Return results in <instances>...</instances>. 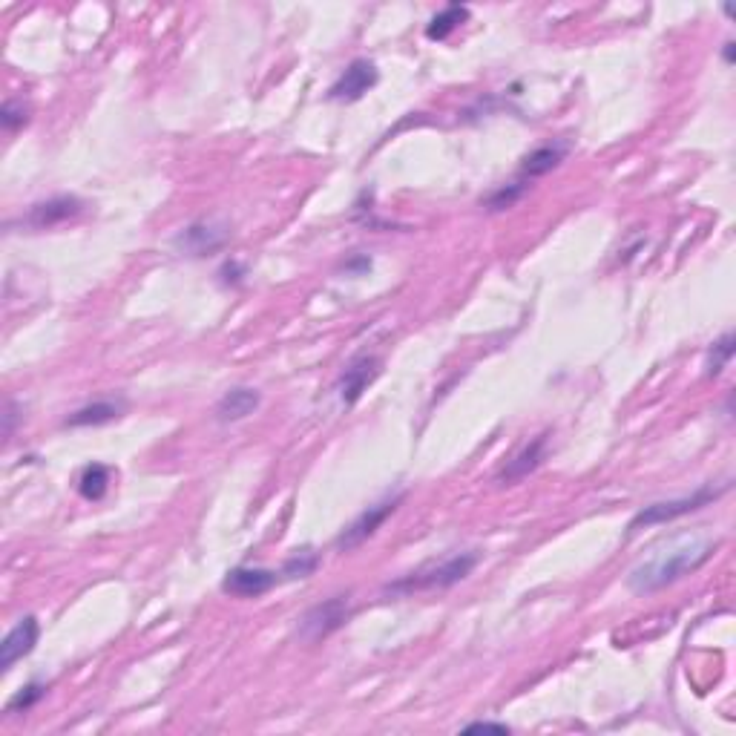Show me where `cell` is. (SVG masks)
<instances>
[{
    "label": "cell",
    "mask_w": 736,
    "mask_h": 736,
    "mask_svg": "<svg viewBox=\"0 0 736 736\" xmlns=\"http://www.w3.org/2000/svg\"><path fill=\"white\" fill-rule=\"evenodd\" d=\"M380 374V360L374 354H360L354 357L348 366L343 368V374L337 377V397L343 406H354L363 391L374 383V377Z\"/></svg>",
    "instance_id": "obj_9"
},
{
    "label": "cell",
    "mask_w": 736,
    "mask_h": 736,
    "mask_svg": "<svg viewBox=\"0 0 736 736\" xmlns=\"http://www.w3.org/2000/svg\"><path fill=\"white\" fill-rule=\"evenodd\" d=\"M110 481H113V472L104 463H90V466H84V472L78 478V492H81L84 501L95 504V501H101L107 495Z\"/></svg>",
    "instance_id": "obj_17"
},
{
    "label": "cell",
    "mask_w": 736,
    "mask_h": 736,
    "mask_svg": "<svg viewBox=\"0 0 736 736\" xmlns=\"http://www.w3.org/2000/svg\"><path fill=\"white\" fill-rule=\"evenodd\" d=\"M403 495H406V492H394V495H386L383 501H377V504H371L368 509H363V512H360V515L337 535L334 547L340 552H351L357 550L360 544H366L368 538H371V535L394 515V509L400 506Z\"/></svg>",
    "instance_id": "obj_5"
},
{
    "label": "cell",
    "mask_w": 736,
    "mask_h": 736,
    "mask_svg": "<svg viewBox=\"0 0 736 736\" xmlns=\"http://www.w3.org/2000/svg\"><path fill=\"white\" fill-rule=\"evenodd\" d=\"M722 58H725V64H734V41L722 46Z\"/></svg>",
    "instance_id": "obj_27"
},
{
    "label": "cell",
    "mask_w": 736,
    "mask_h": 736,
    "mask_svg": "<svg viewBox=\"0 0 736 736\" xmlns=\"http://www.w3.org/2000/svg\"><path fill=\"white\" fill-rule=\"evenodd\" d=\"M731 489V483H705L699 489H693L690 495L682 498H670V501H659V504L644 506L636 512V518L630 521V532H639L644 527H659V524H670L682 515L690 512H699L705 506H711L713 501H719L725 492Z\"/></svg>",
    "instance_id": "obj_3"
},
{
    "label": "cell",
    "mask_w": 736,
    "mask_h": 736,
    "mask_svg": "<svg viewBox=\"0 0 736 736\" xmlns=\"http://www.w3.org/2000/svg\"><path fill=\"white\" fill-rule=\"evenodd\" d=\"M259 403H262V394L251 386H233L222 394V400L216 403V409H213V417L219 420V423H239V420H245V417H251L256 409H259Z\"/></svg>",
    "instance_id": "obj_13"
},
{
    "label": "cell",
    "mask_w": 736,
    "mask_h": 736,
    "mask_svg": "<svg viewBox=\"0 0 736 736\" xmlns=\"http://www.w3.org/2000/svg\"><path fill=\"white\" fill-rule=\"evenodd\" d=\"M380 81V72L377 67L368 61V58H357V61H351L345 72L331 84V90H328V98L331 101H345V104H354V101H360L368 90H374V84Z\"/></svg>",
    "instance_id": "obj_8"
},
{
    "label": "cell",
    "mask_w": 736,
    "mask_h": 736,
    "mask_svg": "<svg viewBox=\"0 0 736 736\" xmlns=\"http://www.w3.org/2000/svg\"><path fill=\"white\" fill-rule=\"evenodd\" d=\"M239 274H242V265H239V262H228V265L219 271V276H222V282H225V285H236V282L242 279Z\"/></svg>",
    "instance_id": "obj_24"
},
{
    "label": "cell",
    "mask_w": 736,
    "mask_h": 736,
    "mask_svg": "<svg viewBox=\"0 0 736 736\" xmlns=\"http://www.w3.org/2000/svg\"><path fill=\"white\" fill-rule=\"evenodd\" d=\"M46 696V685L41 682H29L26 688H21L12 699H9V705H6V713H21V711H29L32 705H38L41 699Z\"/></svg>",
    "instance_id": "obj_21"
},
{
    "label": "cell",
    "mask_w": 736,
    "mask_h": 736,
    "mask_svg": "<svg viewBox=\"0 0 736 736\" xmlns=\"http://www.w3.org/2000/svg\"><path fill=\"white\" fill-rule=\"evenodd\" d=\"M734 351H736V340H734V334L728 331V334H722V337L711 345V351H708V363H705V368H708V377H719V374L728 368V363H731Z\"/></svg>",
    "instance_id": "obj_20"
},
{
    "label": "cell",
    "mask_w": 736,
    "mask_h": 736,
    "mask_svg": "<svg viewBox=\"0 0 736 736\" xmlns=\"http://www.w3.org/2000/svg\"><path fill=\"white\" fill-rule=\"evenodd\" d=\"M276 584H282L279 570L265 567H233L222 581V590L233 598H259L271 593Z\"/></svg>",
    "instance_id": "obj_7"
},
{
    "label": "cell",
    "mask_w": 736,
    "mask_h": 736,
    "mask_svg": "<svg viewBox=\"0 0 736 736\" xmlns=\"http://www.w3.org/2000/svg\"><path fill=\"white\" fill-rule=\"evenodd\" d=\"M15 420H18V412H15V400L6 403V414H3V435L12 437L15 432Z\"/></svg>",
    "instance_id": "obj_25"
},
{
    "label": "cell",
    "mask_w": 736,
    "mask_h": 736,
    "mask_svg": "<svg viewBox=\"0 0 736 736\" xmlns=\"http://www.w3.org/2000/svg\"><path fill=\"white\" fill-rule=\"evenodd\" d=\"M475 564H478V552H458V555L443 558L440 564H426V567L403 575L397 581H389L383 587V593L386 596H412V593H423V590H449L472 573Z\"/></svg>",
    "instance_id": "obj_2"
},
{
    "label": "cell",
    "mask_w": 736,
    "mask_h": 736,
    "mask_svg": "<svg viewBox=\"0 0 736 736\" xmlns=\"http://www.w3.org/2000/svg\"><path fill=\"white\" fill-rule=\"evenodd\" d=\"M716 544L708 538H685V544L665 552H653L647 561H642L633 573L627 575V587L636 596H650L659 593L670 584L682 581L685 575L696 573L702 564L711 561Z\"/></svg>",
    "instance_id": "obj_1"
},
{
    "label": "cell",
    "mask_w": 736,
    "mask_h": 736,
    "mask_svg": "<svg viewBox=\"0 0 736 736\" xmlns=\"http://www.w3.org/2000/svg\"><path fill=\"white\" fill-rule=\"evenodd\" d=\"M547 458V435H538L532 443H527L512 460H506V466L495 475V483L509 486L515 481H524L529 472H535Z\"/></svg>",
    "instance_id": "obj_12"
},
{
    "label": "cell",
    "mask_w": 736,
    "mask_h": 736,
    "mask_svg": "<svg viewBox=\"0 0 736 736\" xmlns=\"http://www.w3.org/2000/svg\"><path fill=\"white\" fill-rule=\"evenodd\" d=\"M317 567H320V552L302 547V550H294L291 558H285V564L279 567V575H282V581H297V578H308V575L317 573Z\"/></svg>",
    "instance_id": "obj_18"
},
{
    "label": "cell",
    "mask_w": 736,
    "mask_h": 736,
    "mask_svg": "<svg viewBox=\"0 0 736 736\" xmlns=\"http://www.w3.org/2000/svg\"><path fill=\"white\" fill-rule=\"evenodd\" d=\"M469 21V6H460V3H449L437 12L435 18L426 26V38L429 41H446L460 23Z\"/></svg>",
    "instance_id": "obj_16"
},
{
    "label": "cell",
    "mask_w": 736,
    "mask_h": 736,
    "mask_svg": "<svg viewBox=\"0 0 736 736\" xmlns=\"http://www.w3.org/2000/svg\"><path fill=\"white\" fill-rule=\"evenodd\" d=\"M567 150H570L567 141H552V144H544V147L532 150L527 159H524V164H521V170H518V179L529 184L535 182V179H541V176H547L561 161L567 159Z\"/></svg>",
    "instance_id": "obj_14"
},
{
    "label": "cell",
    "mask_w": 736,
    "mask_h": 736,
    "mask_svg": "<svg viewBox=\"0 0 736 736\" xmlns=\"http://www.w3.org/2000/svg\"><path fill=\"white\" fill-rule=\"evenodd\" d=\"M38 636H41V624L35 616H23L0 644V670L9 673L15 662H21L23 656H29L38 644Z\"/></svg>",
    "instance_id": "obj_11"
},
{
    "label": "cell",
    "mask_w": 736,
    "mask_h": 736,
    "mask_svg": "<svg viewBox=\"0 0 736 736\" xmlns=\"http://www.w3.org/2000/svg\"><path fill=\"white\" fill-rule=\"evenodd\" d=\"M368 268H371V259H368V256H360V259H354V262L345 265L348 274H351V271H368Z\"/></svg>",
    "instance_id": "obj_26"
},
{
    "label": "cell",
    "mask_w": 736,
    "mask_h": 736,
    "mask_svg": "<svg viewBox=\"0 0 736 736\" xmlns=\"http://www.w3.org/2000/svg\"><path fill=\"white\" fill-rule=\"evenodd\" d=\"M351 619V596H331L302 613L297 636L302 642H322Z\"/></svg>",
    "instance_id": "obj_4"
},
{
    "label": "cell",
    "mask_w": 736,
    "mask_h": 736,
    "mask_svg": "<svg viewBox=\"0 0 736 736\" xmlns=\"http://www.w3.org/2000/svg\"><path fill=\"white\" fill-rule=\"evenodd\" d=\"M230 239V228L219 219H199L193 225L176 236V251L182 256H193V259H202V256H210V253L222 251L228 245Z\"/></svg>",
    "instance_id": "obj_6"
},
{
    "label": "cell",
    "mask_w": 736,
    "mask_h": 736,
    "mask_svg": "<svg viewBox=\"0 0 736 736\" xmlns=\"http://www.w3.org/2000/svg\"><path fill=\"white\" fill-rule=\"evenodd\" d=\"M527 182H521V179H515V182L504 184V187H498V190H492L486 199H483L481 205L489 210V213H501L506 207H512L524 193H527Z\"/></svg>",
    "instance_id": "obj_19"
},
{
    "label": "cell",
    "mask_w": 736,
    "mask_h": 736,
    "mask_svg": "<svg viewBox=\"0 0 736 736\" xmlns=\"http://www.w3.org/2000/svg\"><path fill=\"white\" fill-rule=\"evenodd\" d=\"M26 121H29V104H23V101H18V98L3 104V110H0V124H3V130H6V133L21 130Z\"/></svg>",
    "instance_id": "obj_22"
},
{
    "label": "cell",
    "mask_w": 736,
    "mask_h": 736,
    "mask_svg": "<svg viewBox=\"0 0 736 736\" xmlns=\"http://www.w3.org/2000/svg\"><path fill=\"white\" fill-rule=\"evenodd\" d=\"M466 734H475V731H492V734H509V725L504 722H472L463 728Z\"/></svg>",
    "instance_id": "obj_23"
},
{
    "label": "cell",
    "mask_w": 736,
    "mask_h": 736,
    "mask_svg": "<svg viewBox=\"0 0 736 736\" xmlns=\"http://www.w3.org/2000/svg\"><path fill=\"white\" fill-rule=\"evenodd\" d=\"M127 409V403L118 397V400H95L90 406H81L78 412H72L64 420L67 429H87V426H104V423H113Z\"/></svg>",
    "instance_id": "obj_15"
},
{
    "label": "cell",
    "mask_w": 736,
    "mask_h": 736,
    "mask_svg": "<svg viewBox=\"0 0 736 736\" xmlns=\"http://www.w3.org/2000/svg\"><path fill=\"white\" fill-rule=\"evenodd\" d=\"M84 210V202L78 196H52L46 202L29 207V213L21 216V225L32 230H46L55 225H64L69 219H75Z\"/></svg>",
    "instance_id": "obj_10"
}]
</instances>
